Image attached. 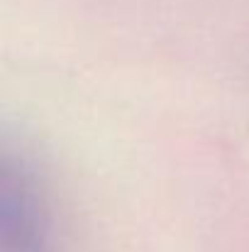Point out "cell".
I'll return each instance as SVG.
<instances>
[{
	"mask_svg": "<svg viewBox=\"0 0 249 252\" xmlns=\"http://www.w3.org/2000/svg\"><path fill=\"white\" fill-rule=\"evenodd\" d=\"M5 243L12 252H37L42 245L44 220H42V206L32 196V184L20 176H5Z\"/></svg>",
	"mask_w": 249,
	"mask_h": 252,
	"instance_id": "1",
	"label": "cell"
}]
</instances>
